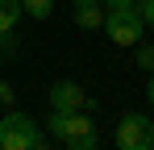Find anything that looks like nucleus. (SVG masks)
Segmentation results:
<instances>
[{
	"label": "nucleus",
	"mask_w": 154,
	"mask_h": 150,
	"mask_svg": "<svg viewBox=\"0 0 154 150\" xmlns=\"http://www.w3.org/2000/svg\"><path fill=\"white\" fill-rule=\"evenodd\" d=\"M137 67H142V71H154V46H142V50H137Z\"/></svg>",
	"instance_id": "1a4fd4ad"
},
{
	"label": "nucleus",
	"mask_w": 154,
	"mask_h": 150,
	"mask_svg": "<svg viewBox=\"0 0 154 150\" xmlns=\"http://www.w3.org/2000/svg\"><path fill=\"white\" fill-rule=\"evenodd\" d=\"M108 8H129V4H137V0H104Z\"/></svg>",
	"instance_id": "f8f14e48"
},
{
	"label": "nucleus",
	"mask_w": 154,
	"mask_h": 150,
	"mask_svg": "<svg viewBox=\"0 0 154 150\" xmlns=\"http://www.w3.org/2000/svg\"><path fill=\"white\" fill-rule=\"evenodd\" d=\"M137 13H142V21L154 29V0H142V8H137Z\"/></svg>",
	"instance_id": "9d476101"
},
{
	"label": "nucleus",
	"mask_w": 154,
	"mask_h": 150,
	"mask_svg": "<svg viewBox=\"0 0 154 150\" xmlns=\"http://www.w3.org/2000/svg\"><path fill=\"white\" fill-rule=\"evenodd\" d=\"M142 13H137V4H129V8H108V17H104V29H108V42L112 46H137L142 42Z\"/></svg>",
	"instance_id": "7ed1b4c3"
},
{
	"label": "nucleus",
	"mask_w": 154,
	"mask_h": 150,
	"mask_svg": "<svg viewBox=\"0 0 154 150\" xmlns=\"http://www.w3.org/2000/svg\"><path fill=\"white\" fill-rule=\"evenodd\" d=\"M0 104H13V88L8 83H0Z\"/></svg>",
	"instance_id": "9b49d317"
},
{
	"label": "nucleus",
	"mask_w": 154,
	"mask_h": 150,
	"mask_svg": "<svg viewBox=\"0 0 154 150\" xmlns=\"http://www.w3.org/2000/svg\"><path fill=\"white\" fill-rule=\"evenodd\" d=\"M42 146V125L25 113H4L0 121V150H38Z\"/></svg>",
	"instance_id": "f03ea898"
},
{
	"label": "nucleus",
	"mask_w": 154,
	"mask_h": 150,
	"mask_svg": "<svg viewBox=\"0 0 154 150\" xmlns=\"http://www.w3.org/2000/svg\"><path fill=\"white\" fill-rule=\"evenodd\" d=\"M21 8H25L33 21H46V17L54 13V0H21Z\"/></svg>",
	"instance_id": "6e6552de"
},
{
	"label": "nucleus",
	"mask_w": 154,
	"mask_h": 150,
	"mask_svg": "<svg viewBox=\"0 0 154 150\" xmlns=\"http://www.w3.org/2000/svg\"><path fill=\"white\" fill-rule=\"evenodd\" d=\"M46 129H50V133L63 142V146H79V150H96V146H100V138H96V125H92V117H88L83 108H71V113L54 108Z\"/></svg>",
	"instance_id": "f257e3e1"
},
{
	"label": "nucleus",
	"mask_w": 154,
	"mask_h": 150,
	"mask_svg": "<svg viewBox=\"0 0 154 150\" xmlns=\"http://www.w3.org/2000/svg\"><path fill=\"white\" fill-rule=\"evenodd\" d=\"M75 21H79V29H100V25H104V8H100V0L75 4Z\"/></svg>",
	"instance_id": "423d86ee"
},
{
	"label": "nucleus",
	"mask_w": 154,
	"mask_h": 150,
	"mask_svg": "<svg viewBox=\"0 0 154 150\" xmlns=\"http://www.w3.org/2000/svg\"><path fill=\"white\" fill-rule=\"evenodd\" d=\"M21 13H25V8H21V0H0V33H13Z\"/></svg>",
	"instance_id": "0eeeda50"
},
{
	"label": "nucleus",
	"mask_w": 154,
	"mask_h": 150,
	"mask_svg": "<svg viewBox=\"0 0 154 150\" xmlns=\"http://www.w3.org/2000/svg\"><path fill=\"white\" fill-rule=\"evenodd\" d=\"M112 138H117L121 150H150L154 146V121L142 117V113H125L117 121V133Z\"/></svg>",
	"instance_id": "20e7f679"
},
{
	"label": "nucleus",
	"mask_w": 154,
	"mask_h": 150,
	"mask_svg": "<svg viewBox=\"0 0 154 150\" xmlns=\"http://www.w3.org/2000/svg\"><path fill=\"white\" fill-rule=\"evenodd\" d=\"M75 4H88V0H75Z\"/></svg>",
	"instance_id": "4468645a"
},
{
	"label": "nucleus",
	"mask_w": 154,
	"mask_h": 150,
	"mask_svg": "<svg viewBox=\"0 0 154 150\" xmlns=\"http://www.w3.org/2000/svg\"><path fill=\"white\" fill-rule=\"evenodd\" d=\"M146 96L154 100V71H150V83H146Z\"/></svg>",
	"instance_id": "ddd939ff"
},
{
	"label": "nucleus",
	"mask_w": 154,
	"mask_h": 150,
	"mask_svg": "<svg viewBox=\"0 0 154 150\" xmlns=\"http://www.w3.org/2000/svg\"><path fill=\"white\" fill-rule=\"evenodd\" d=\"M46 100H50V108H63V113H71V108H88V104H92V96H88L79 83H71V79H58Z\"/></svg>",
	"instance_id": "39448f33"
}]
</instances>
